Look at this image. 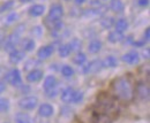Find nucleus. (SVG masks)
Wrapping results in <instances>:
<instances>
[{"label": "nucleus", "mask_w": 150, "mask_h": 123, "mask_svg": "<svg viewBox=\"0 0 150 123\" xmlns=\"http://www.w3.org/2000/svg\"><path fill=\"white\" fill-rule=\"evenodd\" d=\"M112 89L115 96L121 100H131L134 97V88L131 81L127 77H119L114 79L112 83Z\"/></svg>", "instance_id": "nucleus-1"}, {"label": "nucleus", "mask_w": 150, "mask_h": 123, "mask_svg": "<svg viewBox=\"0 0 150 123\" xmlns=\"http://www.w3.org/2000/svg\"><path fill=\"white\" fill-rule=\"evenodd\" d=\"M57 84H58V81L54 76L50 75V76H46L45 79H44V84H43V88L45 90V93L47 97H54L57 94Z\"/></svg>", "instance_id": "nucleus-2"}, {"label": "nucleus", "mask_w": 150, "mask_h": 123, "mask_svg": "<svg viewBox=\"0 0 150 123\" xmlns=\"http://www.w3.org/2000/svg\"><path fill=\"white\" fill-rule=\"evenodd\" d=\"M64 15V7L60 4H54L50 7L49 14L46 16V21H57V20H61Z\"/></svg>", "instance_id": "nucleus-3"}, {"label": "nucleus", "mask_w": 150, "mask_h": 123, "mask_svg": "<svg viewBox=\"0 0 150 123\" xmlns=\"http://www.w3.org/2000/svg\"><path fill=\"white\" fill-rule=\"evenodd\" d=\"M5 79L8 84L13 85V86H19L22 83V78H21V72H20L19 69L14 68L11 71H8L5 76Z\"/></svg>", "instance_id": "nucleus-4"}, {"label": "nucleus", "mask_w": 150, "mask_h": 123, "mask_svg": "<svg viewBox=\"0 0 150 123\" xmlns=\"http://www.w3.org/2000/svg\"><path fill=\"white\" fill-rule=\"evenodd\" d=\"M20 44V35L18 32H13L12 35L8 36V38L5 40V51L12 52L15 50V47Z\"/></svg>", "instance_id": "nucleus-5"}, {"label": "nucleus", "mask_w": 150, "mask_h": 123, "mask_svg": "<svg viewBox=\"0 0 150 123\" xmlns=\"http://www.w3.org/2000/svg\"><path fill=\"white\" fill-rule=\"evenodd\" d=\"M38 104V99L37 97H33V96H29V97H24L22 98L19 101V106L24 109V110H31L34 109Z\"/></svg>", "instance_id": "nucleus-6"}, {"label": "nucleus", "mask_w": 150, "mask_h": 123, "mask_svg": "<svg viewBox=\"0 0 150 123\" xmlns=\"http://www.w3.org/2000/svg\"><path fill=\"white\" fill-rule=\"evenodd\" d=\"M135 92H136L137 97H139L141 100H146V101H147V100L149 99L150 90H149V86H148L146 83L140 82V83L136 85V88H135Z\"/></svg>", "instance_id": "nucleus-7"}, {"label": "nucleus", "mask_w": 150, "mask_h": 123, "mask_svg": "<svg viewBox=\"0 0 150 123\" xmlns=\"http://www.w3.org/2000/svg\"><path fill=\"white\" fill-rule=\"evenodd\" d=\"M104 65H103V61L102 60H94L91 62H89L86 68H84V72H90V74H96L98 71H100L103 69Z\"/></svg>", "instance_id": "nucleus-8"}, {"label": "nucleus", "mask_w": 150, "mask_h": 123, "mask_svg": "<svg viewBox=\"0 0 150 123\" xmlns=\"http://www.w3.org/2000/svg\"><path fill=\"white\" fill-rule=\"evenodd\" d=\"M122 61L128 65H137L140 62V54L136 51H131L122 55Z\"/></svg>", "instance_id": "nucleus-9"}, {"label": "nucleus", "mask_w": 150, "mask_h": 123, "mask_svg": "<svg viewBox=\"0 0 150 123\" xmlns=\"http://www.w3.org/2000/svg\"><path fill=\"white\" fill-rule=\"evenodd\" d=\"M75 94H76V91L72 88H67L65 89L62 92H61V100L66 104H69V103H74L75 99Z\"/></svg>", "instance_id": "nucleus-10"}, {"label": "nucleus", "mask_w": 150, "mask_h": 123, "mask_svg": "<svg viewBox=\"0 0 150 123\" xmlns=\"http://www.w3.org/2000/svg\"><path fill=\"white\" fill-rule=\"evenodd\" d=\"M53 113H54V108L50 104H42L38 108V114L42 117H50L53 115Z\"/></svg>", "instance_id": "nucleus-11"}, {"label": "nucleus", "mask_w": 150, "mask_h": 123, "mask_svg": "<svg viewBox=\"0 0 150 123\" xmlns=\"http://www.w3.org/2000/svg\"><path fill=\"white\" fill-rule=\"evenodd\" d=\"M54 52V47L53 45H46V46H42L39 50L37 51V56L39 59L44 60V59H47L50 58Z\"/></svg>", "instance_id": "nucleus-12"}, {"label": "nucleus", "mask_w": 150, "mask_h": 123, "mask_svg": "<svg viewBox=\"0 0 150 123\" xmlns=\"http://www.w3.org/2000/svg\"><path fill=\"white\" fill-rule=\"evenodd\" d=\"M42 78H43V71L39 69H33L25 77V79L29 83H37Z\"/></svg>", "instance_id": "nucleus-13"}, {"label": "nucleus", "mask_w": 150, "mask_h": 123, "mask_svg": "<svg viewBox=\"0 0 150 123\" xmlns=\"http://www.w3.org/2000/svg\"><path fill=\"white\" fill-rule=\"evenodd\" d=\"M45 12V7L44 5H39V4H36V5H33L29 9H28V13L30 16H34V18H38V16H42Z\"/></svg>", "instance_id": "nucleus-14"}, {"label": "nucleus", "mask_w": 150, "mask_h": 123, "mask_svg": "<svg viewBox=\"0 0 150 123\" xmlns=\"http://www.w3.org/2000/svg\"><path fill=\"white\" fill-rule=\"evenodd\" d=\"M24 58V51H19V50H14L9 53V62L13 65H18L21 62Z\"/></svg>", "instance_id": "nucleus-15"}, {"label": "nucleus", "mask_w": 150, "mask_h": 123, "mask_svg": "<svg viewBox=\"0 0 150 123\" xmlns=\"http://www.w3.org/2000/svg\"><path fill=\"white\" fill-rule=\"evenodd\" d=\"M102 48V43L100 40L98 39H93L90 43H89V46H88V51L91 53V54H96L100 51Z\"/></svg>", "instance_id": "nucleus-16"}, {"label": "nucleus", "mask_w": 150, "mask_h": 123, "mask_svg": "<svg viewBox=\"0 0 150 123\" xmlns=\"http://www.w3.org/2000/svg\"><path fill=\"white\" fill-rule=\"evenodd\" d=\"M122 39H124V35H122V32H119V31H112V32H110L109 36H108V40L111 44L120 43Z\"/></svg>", "instance_id": "nucleus-17"}, {"label": "nucleus", "mask_w": 150, "mask_h": 123, "mask_svg": "<svg viewBox=\"0 0 150 123\" xmlns=\"http://www.w3.org/2000/svg\"><path fill=\"white\" fill-rule=\"evenodd\" d=\"M110 8L115 13H122L124 12V2L121 0H111Z\"/></svg>", "instance_id": "nucleus-18"}, {"label": "nucleus", "mask_w": 150, "mask_h": 123, "mask_svg": "<svg viewBox=\"0 0 150 123\" xmlns=\"http://www.w3.org/2000/svg\"><path fill=\"white\" fill-rule=\"evenodd\" d=\"M114 25H115V31H119V32H124L128 29V22L125 18H119L114 23Z\"/></svg>", "instance_id": "nucleus-19"}, {"label": "nucleus", "mask_w": 150, "mask_h": 123, "mask_svg": "<svg viewBox=\"0 0 150 123\" xmlns=\"http://www.w3.org/2000/svg\"><path fill=\"white\" fill-rule=\"evenodd\" d=\"M35 46H36V43H35L34 39L27 38V39H24L22 41V47H23V51L24 52H31L35 48Z\"/></svg>", "instance_id": "nucleus-20"}, {"label": "nucleus", "mask_w": 150, "mask_h": 123, "mask_svg": "<svg viewBox=\"0 0 150 123\" xmlns=\"http://www.w3.org/2000/svg\"><path fill=\"white\" fill-rule=\"evenodd\" d=\"M100 25L104 28V29H111L113 25H114V18L112 16H104V18H100Z\"/></svg>", "instance_id": "nucleus-21"}, {"label": "nucleus", "mask_w": 150, "mask_h": 123, "mask_svg": "<svg viewBox=\"0 0 150 123\" xmlns=\"http://www.w3.org/2000/svg\"><path fill=\"white\" fill-rule=\"evenodd\" d=\"M15 122L16 123H33V119L27 113H18L15 115Z\"/></svg>", "instance_id": "nucleus-22"}, {"label": "nucleus", "mask_w": 150, "mask_h": 123, "mask_svg": "<svg viewBox=\"0 0 150 123\" xmlns=\"http://www.w3.org/2000/svg\"><path fill=\"white\" fill-rule=\"evenodd\" d=\"M86 60H87V56H86L84 53L82 52H77L73 58V62L77 66H82L86 62Z\"/></svg>", "instance_id": "nucleus-23"}, {"label": "nucleus", "mask_w": 150, "mask_h": 123, "mask_svg": "<svg viewBox=\"0 0 150 123\" xmlns=\"http://www.w3.org/2000/svg\"><path fill=\"white\" fill-rule=\"evenodd\" d=\"M103 65H104V67L114 68V67H117L118 61H117V59H115L114 56H112V55H109V56H106V58H105V60H104Z\"/></svg>", "instance_id": "nucleus-24"}, {"label": "nucleus", "mask_w": 150, "mask_h": 123, "mask_svg": "<svg viewBox=\"0 0 150 123\" xmlns=\"http://www.w3.org/2000/svg\"><path fill=\"white\" fill-rule=\"evenodd\" d=\"M72 53L71 51V47H69V44H64L59 47V55L61 58H67L69 54Z\"/></svg>", "instance_id": "nucleus-25"}, {"label": "nucleus", "mask_w": 150, "mask_h": 123, "mask_svg": "<svg viewBox=\"0 0 150 123\" xmlns=\"http://www.w3.org/2000/svg\"><path fill=\"white\" fill-rule=\"evenodd\" d=\"M69 44V47H71V51L72 52H76V51H80V48L82 47V41L77 38H74Z\"/></svg>", "instance_id": "nucleus-26"}, {"label": "nucleus", "mask_w": 150, "mask_h": 123, "mask_svg": "<svg viewBox=\"0 0 150 123\" xmlns=\"http://www.w3.org/2000/svg\"><path fill=\"white\" fill-rule=\"evenodd\" d=\"M61 74H62V76H65V77H72L73 75H74V69L71 67V66H62V68H61Z\"/></svg>", "instance_id": "nucleus-27"}, {"label": "nucleus", "mask_w": 150, "mask_h": 123, "mask_svg": "<svg viewBox=\"0 0 150 123\" xmlns=\"http://www.w3.org/2000/svg\"><path fill=\"white\" fill-rule=\"evenodd\" d=\"M9 109V100L6 98H0V113L7 112Z\"/></svg>", "instance_id": "nucleus-28"}, {"label": "nucleus", "mask_w": 150, "mask_h": 123, "mask_svg": "<svg viewBox=\"0 0 150 123\" xmlns=\"http://www.w3.org/2000/svg\"><path fill=\"white\" fill-rule=\"evenodd\" d=\"M13 6H14V1H13V0H9V1H7V2H4V4L0 6V13H4V12H6V11L11 9Z\"/></svg>", "instance_id": "nucleus-29"}, {"label": "nucleus", "mask_w": 150, "mask_h": 123, "mask_svg": "<svg viewBox=\"0 0 150 123\" xmlns=\"http://www.w3.org/2000/svg\"><path fill=\"white\" fill-rule=\"evenodd\" d=\"M16 18H18V14H16V13H12V14H9V15L7 16V23H8V24L12 23V22H14Z\"/></svg>", "instance_id": "nucleus-30"}, {"label": "nucleus", "mask_w": 150, "mask_h": 123, "mask_svg": "<svg viewBox=\"0 0 150 123\" xmlns=\"http://www.w3.org/2000/svg\"><path fill=\"white\" fill-rule=\"evenodd\" d=\"M35 65H37V61H36V60H29V61L25 63V67H24V69L27 70V69H29V68L34 67Z\"/></svg>", "instance_id": "nucleus-31"}, {"label": "nucleus", "mask_w": 150, "mask_h": 123, "mask_svg": "<svg viewBox=\"0 0 150 123\" xmlns=\"http://www.w3.org/2000/svg\"><path fill=\"white\" fill-rule=\"evenodd\" d=\"M5 40H6V32H5V30L0 29V45H2L5 43Z\"/></svg>", "instance_id": "nucleus-32"}, {"label": "nucleus", "mask_w": 150, "mask_h": 123, "mask_svg": "<svg viewBox=\"0 0 150 123\" xmlns=\"http://www.w3.org/2000/svg\"><path fill=\"white\" fill-rule=\"evenodd\" d=\"M137 4L141 7H147L149 5V0H137Z\"/></svg>", "instance_id": "nucleus-33"}, {"label": "nucleus", "mask_w": 150, "mask_h": 123, "mask_svg": "<svg viewBox=\"0 0 150 123\" xmlns=\"http://www.w3.org/2000/svg\"><path fill=\"white\" fill-rule=\"evenodd\" d=\"M149 38H150V29L149 28H147L146 29V31H144V41H149Z\"/></svg>", "instance_id": "nucleus-34"}, {"label": "nucleus", "mask_w": 150, "mask_h": 123, "mask_svg": "<svg viewBox=\"0 0 150 123\" xmlns=\"http://www.w3.org/2000/svg\"><path fill=\"white\" fill-rule=\"evenodd\" d=\"M90 5L93 6V8H95V7H98V6H100L102 4H100V1H99V0H91Z\"/></svg>", "instance_id": "nucleus-35"}, {"label": "nucleus", "mask_w": 150, "mask_h": 123, "mask_svg": "<svg viewBox=\"0 0 150 123\" xmlns=\"http://www.w3.org/2000/svg\"><path fill=\"white\" fill-rule=\"evenodd\" d=\"M5 89H6V84L2 83V82H0V93H2L5 91Z\"/></svg>", "instance_id": "nucleus-36"}, {"label": "nucleus", "mask_w": 150, "mask_h": 123, "mask_svg": "<svg viewBox=\"0 0 150 123\" xmlns=\"http://www.w3.org/2000/svg\"><path fill=\"white\" fill-rule=\"evenodd\" d=\"M87 0H75V4L76 5H82V4H84Z\"/></svg>", "instance_id": "nucleus-37"}, {"label": "nucleus", "mask_w": 150, "mask_h": 123, "mask_svg": "<svg viewBox=\"0 0 150 123\" xmlns=\"http://www.w3.org/2000/svg\"><path fill=\"white\" fill-rule=\"evenodd\" d=\"M21 2H29V1H31V0H20Z\"/></svg>", "instance_id": "nucleus-38"}, {"label": "nucleus", "mask_w": 150, "mask_h": 123, "mask_svg": "<svg viewBox=\"0 0 150 123\" xmlns=\"http://www.w3.org/2000/svg\"><path fill=\"white\" fill-rule=\"evenodd\" d=\"M66 1H69V0H66Z\"/></svg>", "instance_id": "nucleus-39"}]
</instances>
